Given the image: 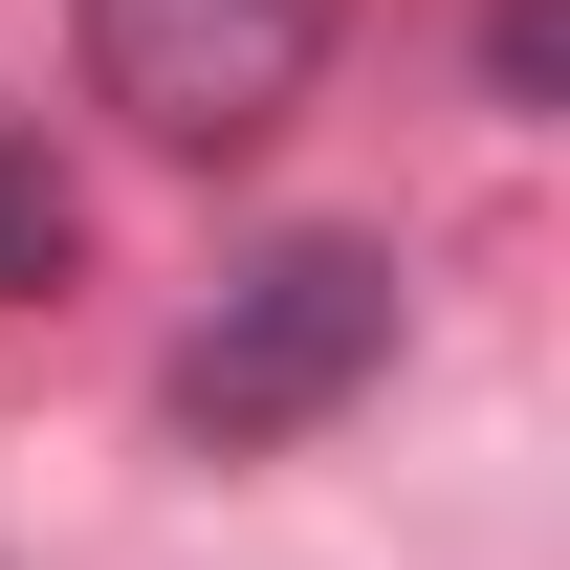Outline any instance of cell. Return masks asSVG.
I'll return each instance as SVG.
<instances>
[{
  "label": "cell",
  "instance_id": "cell-3",
  "mask_svg": "<svg viewBox=\"0 0 570 570\" xmlns=\"http://www.w3.org/2000/svg\"><path fill=\"white\" fill-rule=\"evenodd\" d=\"M67 264H88V198H67V154H45V132H0V307H45Z\"/></svg>",
  "mask_w": 570,
  "mask_h": 570
},
{
  "label": "cell",
  "instance_id": "cell-2",
  "mask_svg": "<svg viewBox=\"0 0 570 570\" xmlns=\"http://www.w3.org/2000/svg\"><path fill=\"white\" fill-rule=\"evenodd\" d=\"M352 45V0H88V110H132L154 154H264Z\"/></svg>",
  "mask_w": 570,
  "mask_h": 570
},
{
  "label": "cell",
  "instance_id": "cell-1",
  "mask_svg": "<svg viewBox=\"0 0 570 570\" xmlns=\"http://www.w3.org/2000/svg\"><path fill=\"white\" fill-rule=\"evenodd\" d=\"M395 373V242H264V264L219 285L198 330H176V439L198 461H285V439H330Z\"/></svg>",
  "mask_w": 570,
  "mask_h": 570
},
{
  "label": "cell",
  "instance_id": "cell-4",
  "mask_svg": "<svg viewBox=\"0 0 570 570\" xmlns=\"http://www.w3.org/2000/svg\"><path fill=\"white\" fill-rule=\"evenodd\" d=\"M483 88L549 110V88H570V0H483Z\"/></svg>",
  "mask_w": 570,
  "mask_h": 570
}]
</instances>
